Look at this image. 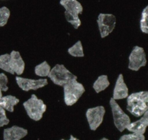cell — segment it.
Listing matches in <instances>:
<instances>
[{"mask_svg": "<svg viewBox=\"0 0 148 140\" xmlns=\"http://www.w3.org/2000/svg\"><path fill=\"white\" fill-rule=\"evenodd\" d=\"M48 78L54 84L63 87L73 80H77V76L71 73L62 64H56L51 69Z\"/></svg>", "mask_w": 148, "mask_h": 140, "instance_id": "277c9868", "label": "cell"}, {"mask_svg": "<svg viewBox=\"0 0 148 140\" xmlns=\"http://www.w3.org/2000/svg\"><path fill=\"white\" fill-rule=\"evenodd\" d=\"M68 53L71 56L76 57V58H81V57L84 56V48L82 41H77L73 45L68 48Z\"/></svg>", "mask_w": 148, "mask_h": 140, "instance_id": "ac0fdd59", "label": "cell"}, {"mask_svg": "<svg viewBox=\"0 0 148 140\" xmlns=\"http://www.w3.org/2000/svg\"><path fill=\"white\" fill-rule=\"evenodd\" d=\"M8 78L5 73H0V88L2 92H6L8 91L9 88L8 86Z\"/></svg>", "mask_w": 148, "mask_h": 140, "instance_id": "d4e9b609", "label": "cell"}, {"mask_svg": "<svg viewBox=\"0 0 148 140\" xmlns=\"http://www.w3.org/2000/svg\"><path fill=\"white\" fill-rule=\"evenodd\" d=\"M51 69L52 68H51L50 65L48 64L47 61H45L36 66L34 68V73L36 75L40 77V78H46V77L49 76Z\"/></svg>", "mask_w": 148, "mask_h": 140, "instance_id": "e0dca14e", "label": "cell"}, {"mask_svg": "<svg viewBox=\"0 0 148 140\" xmlns=\"http://www.w3.org/2000/svg\"><path fill=\"white\" fill-rule=\"evenodd\" d=\"M99 140H109V139H107V138H105V137H104V138L101 139H99Z\"/></svg>", "mask_w": 148, "mask_h": 140, "instance_id": "f1b7e54d", "label": "cell"}, {"mask_svg": "<svg viewBox=\"0 0 148 140\" xmlns=\"http://www.w3.org/2000/svg\"><path fill=\"white\" fill-rule=\"evenodd\" d=\"M141 31L145 34H148V5L142 10L140 20Z\"/></svg>", "mask_w": 148, "mask_h": 140, "instance_id": "ffe728a7", "label": "cell"}, {"mask_svg": "<svg viewBox=\"0 0 148 140\" xmlns=\"http://www.w3.org/2000/svg\"><path fill=\"white\" fill-rule=\"evenodd\" d=\"M60 140H65V139H60ZM68 140H79V139L78 138H76V137H73V136L71 134V135L70 136V139H68Z\"/></svg>", "mask_w": 148, "mask_h": 140, "instance_id": "4316f807", "label": "cell"}, {"mask_svg": "<svg viewBox=\"0 0 148 140\" xmlns=\"http://www.w3.org/2000/svg\"><path fill=\"white\" fill-rule=\"evenodd\" d=\"M64 102L67 106H73L84 94L85 88L77 80H73L63 87Z\"/></svg>", "mask_w": 148, "mask_h": 140, "instance_id": "3957f363", "label": "cell"}, {"mask_svg": "<svg viewBox=\"0 0 148 140\" xmlns=\"http://www.w3.org/2000/svg\"><path fill=\"white\" fill-rule=\"evenodd\" d=\"M147 127V124L144 122L142 118H140L135 122L131 123L127 126L126 129L130 132L134 133V134L144 135V134L146 131Z\"/></svg>", "mask_w": 148, "mask_h": 140, "instance_id": "9a60e30c", "label": "cell"}, {"mask_svg": "<svg viewBox=\"0 0 148 140\" xmlns=\"http://www.w3.org/2000/svg\"><path fill=\"white\" fill-rule=\"evenodd\" d=\"M10 16V11L7 7L0 8V27L5 26L8 24Z\"/></svg>", "mask_w": 148, "mask_h": 140, "instance_id": "44dd1931", "label": "cell"}, {"mask_svg": "<svg viewBox=\"0 0 148 140\" xmlns=\"http://www.w3.org/2000/svg\"><path fill=\"white\" fill-rule=\"evenodd\" d=\"M2 96H2V91L1 90V88H0V99H1V98H2Z\"/></svg>", "mask_w": 148, "mask_h": 140, "instance_id": "83f0119b", "label": "cell"}, {"mask_svg": "<svg viewBox=\"0 0 148 140\" xmlns=\"http://www.w3.org/2000/svg\"><path fill=\"white\" fill-rule=\"evenodd\" d=\"M105 114V108L103 106H97L89 108L86 112V118L92 131H96L103 122Z\"/></svg>", "mask_w": 148, "mask_h": 140, "instance_id": "ba28073f", "label": "cell"}, {"mask_svg": "<svg viewBox=\"0 0 148 140\" xmlns=\"http://www.w3.org/2000/svg\"><path fill=\"white\" fill-rule=\"evenodd\" d=\"M110 105L112 114H113V123H114L115 126L120 132H123L125 129H126L128 125L132 123L130 118L122 110L117 101L113 98H111L110 100Z\"/></svg>", "mask_w": 148, "mask_h": 140, "instance_id": "5b68a950", "label": "cell"}, {"mask_svg": "<svg viewBox=\"0 0 148 140\" xmlns=\"http://www.w3.org/2000/svg\"><path fill=\"white\" fill-rule=\"evenodd\" d=\"M0 69L11 75H15L10 64V54L5 53L0 55Z\"/></svg>", "mask_w": 148, "mask_h": 140, "instance_id": "d6986e66", "label": "cell"}, {"mask_svg": "<svg viewBox=\"0 0 148 140\" xmlns=\"http://www.w3.org/2000/svg\"><path fill=\"white\" fill-rule=\"evenodd\" d=\"M10 123V120L7 117L6 110L0 106V128L8 125Z\"/></svg>", "mask_w": 148, "mask_h": 140, "instance_id": "cb8c5ba5", "label": "cell"}, {"mask_svg": "<svg viewBox=\"0 0 148 140\" xmlns=\"http://www.w3.org/2000/svg\"><path fill=\"white\" fill-rule=\"evenodd\" d=\"M126 109L135 117H142L148 110V91L132 93L126 98Z\"/></svg>", "mask_w": 148, "mask_h": 140, "instance_id": "6da1fadb", "label": "cell"}, {"mask_svg": "<svg viewBox=\"0 0 148 140\" xmlns=\"http://www.w3.org/2000/svg\"><path fill=\"white\" fill-rule=\"evenodd\" d=\"M110 85V81L108 75H102L97 78L93 84V89L97 94L105 91Z\"/></svg>", "mask_w": 148, "mask_h": 140, "instance_id": "2e32d148", "label": "cell"}, {"mask_svg": "<svg viewBox=\"0 0 148 140\" xmlns=\"http://www.w3.org/2000/svg\"><path fill=\"white\" fill-rule=\"evenodd\" d=\"M119 140H145V135L131 133V134H123L120 137Z\"/></svg>", "mask_w": 148, "mask_h": 140, "instance_id": "603a6c76", "label": "cell"}, {"mask_svg": "<svg viewBox=\"0 0 148 140\" xmlns=\"http://www.w3.org/2000/svg\"><path fill=\"white\" fill-rule=\"evenodd\" d=\"M97 22L100 37L105 38L114 30L116 24V18L113 14L100 13L98 15Z\"/></svg>", "mask_w": 148, "mask_h": 140, "instance_id": "8992f818", "label": "cell"}, {"mask_svg": "<svg viewBox=\"0 0 148 140\" xmlns=\"http://www.w3.org/2000/svg\"><path fill=\"white\" fill-rule=\"evenodd\" d=\"M141 118L143 120L144 122H145V123L147 124V125L148 126V110H147L146 112H145V114L142 115V118Z\"/></svg>", "mask_w": 148, "mask_h": 140, "instance_id": "484cf974", "label": "cell"}, {"mask_svg": "<svg viewBox=\"0 0 148 140\" xmlns=\"http://www.w3.org/2000/svg\"><path fill=\"white\" fill-rule=\"evenodd\" d=\"M10 64L14 74L21 76L25 70V61L19 51H12L10 53Z\"/></svg>", "mask_w": 148, "mask_h": 140, "instance_id": "7c38bea8", "label": "cell"}, {"mask_svg": "<svg viewBox=\"0 0 148 140\" xmlns=\"http://www.w3.org/2000/svg\"><path fill=\"white\" fill-rule=\"evenodd\" d=\"M20 102L19 98L15 96L8 95L2 96L0 99V106L10 112H14V107Z\"/></svg>", "mask_w": 148, "mask_h": 140, "instance_id": "5bb4252c", "label": "cell"}, {"mask_svg": "<svg viewBox=\"0 0 148 140\" xmlns=\"http://www.w3.org/2000/svg\"><path fill=\"white\" fill-rule=\"evenodd\" d=\"M28 134V130L18 125L5 128L3 131V140H21Z\"/></svg>", "mask_w": 148, "mask_h": 140, "instance_id": "8fae6325", "label": "cell"}, {"mask_svg": "<svg viewBox=\"0 0 148 140\" xmlns=\"http://www.w3.org/2000/svg\"><path fill=\"white\" fill-rule=\"evenodd\" d=\"M65 17L66 21L69 24H71L74 27L75 29H78L81 25H82V21H81L79 17L74 16V15H71L65 11Z\"/></svg>", "mask_w": 148, "mask_h": 140, "instance_id": "7402d4cb", "label": "cell"}, {"mask_svg": "<svg viewBox=\"0 0 148 140\" xmlns=\"http://www.w3.org/2000/svg\"><path fill=\"white\" fill-rule=\"evenodd\" d=\"M23 107L28 116L34 121H39L47 110V105L44 101L32 94L27 101H24Z\"/></svg>", "mask_w": 148, "mask_h": 140, "instance_id": "7a4b0ae2", "label": "cell"}, {"mask_svg": "<svg viewBox=\"0 0 148 140\" xmlns=\"http://www.w3.org/2000/svg\"><path fill=\"white\" fill-rule=\"evenodd\" d=\"M128 96H129V88L125 82L123 75L120 74L116 80L112 98L116 101V100L127 98Z\"/></svg>", "mask_w": 148, "mask_h": 140, "instance_id": "30bf717a", "label": "cell"}, {"mask_svg": "<svg viewBox=\"0 0 148 140\" xmlns=\"http://www.w3.org/2000/svg\"><path fill=\"white\" fill-rule=\"evenodd\" d=\"M15 80L18 87L24 91H29L31 90L36 91L48 85V80L46 78H40L38 80L28 79L21 76L15 77Z\"/></svg>", "mask_w": 148, "mask_h": 140, "instance_id": "9c48e42d", "label": "cell"}, {"mask_svg": "<svg viewBox=\"0 0 148 140\" xmlns=\"http://www.w3.org/2000/svg\"><path fill=\"white\" fill-rule=\"evenodd\" d=\"M147 64L146 53L145 50L139 46H134L129 56L128 68L132 71H139Z\"/></svg>", "mask_w": 148, "mask_h": 140, "instance_id": "52a82bcc", "label": "cell"}, {"mask_svg": "<svg viewBox=\"0 0 148 140\" xmlns=\"http://www.w3.org/2000/svg\"><path fill=\"white\" fill-rule=\"evenodd\" d=\"M60 4L65 8V12L79 17L83 12V7L78 0H60Z\"/></svg>", "mask_w": 148, "mask_h": 140, "instance_id": "4fadbf2b", "label": "cell"}]
</instances>
